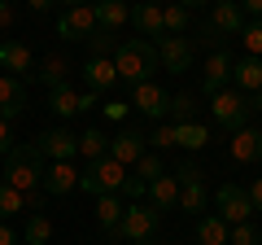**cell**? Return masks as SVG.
Returning a JSON list of instances; mask_svg holds the SVG:
<instances>
[{
    "instance_id": "6da1fadb",
    "label": "cell",
    "mask_w": 262,
    "mask_h": 245,
    "mask_svg": "<svg viewBox=\"0 0 262 245\" xmlns=\"http://www.w3.org/2000/svg\"><path fill=\"white\" fill-rule=\"evenodd\" d=\"M44 153H39V145L31 140V145H13L9 153H5V184L9 189H18V193H27V206L31 210H39V189H44Z\"/></svg>"
},
{
    "instance_id": "7a4b0ae2",
    "label": "cell",
    "mask_w": 262,
    "mask_h": 245,
    "mask_svg": "<svg viewBox=\"0 0 262 245\" xmlns=\"http://www.w3.org/2000/svg\"><path fill=\"white\" fill-rule=\"evenodd\" d=\"M114 66H118V79H127L131 88L153 79V70L162 66L158 62V44L153 39H127V44L114 48Z\"/></svg>"
},
{
    "instance_id": "3957f363",
    "label": "cell",
    "mask_w": 262,
    "mask_h": 245,
    "mask_svg": "<svg viewBox=\"0 0 262 245\" xmlns=\"http://www.w3.org/2000/svg\"><path fill=\"white\" fill-rule=\"evenodd\" d=\"M210 110H214V122H223L227 132H241V127H249L253 105H249V96H245V92H236V88H223V92L210 96Z\"/></svg>"
},
{
    "instance_id": "277c9868",
    "label": "cell",
    "mask_w": 262,
    "mask_h": 245,
    "mask_svg": "<svg viewBox=\"0 0 262 245\" xmlns=\"http://www.w3.org/2000/svg\"><path fill=\"white\" fill-rule=\"evenodd\" d=\"M122 179H127V167L114 158H101V162H88V171H79V189L83 193H118Z\"/></svg>"
},
{
    "instance_id": "5b68a950",
    "label": "cell",
    "mask_w": 262,
    "mask_h": 245,
    "mask_svg": "<svg viewBox=\"0 0 262 245\" xmlns=\"http://www.w3.org/2000/svg\"><path fill=\"white\" fill-rule=\"evenodd\" d=\"M214 201H219V210L214 215L223 219L227 228L232 223H249L258 210H253V197H249V189H241V184H223V189L214 193Z\"/></svg>"
},
{
    "instance_id": "8992f818",
    "label": "cell",
    "mask_w": 262,
    "mask_h": 245,
    "mask_svg": "<svg viewBox=\"0 0 262 245\" xmlns=\"http://www.w3.org/2000/svg\"><path fill=\"white\" fill-rule=\"evenodd\" d=\"M153 228H158V210L153 206H140V201H131L127 210H122V219H118V228H114V236H122V241H149L153 236Z\"/></svg>"
},
{
    "instance_id": "52a82bcc",
    "label": "cell",
    "mask_w": 262,
    "mask_h": 245,
    "mask_svg": "<svg viewBox=\"0 0 262 245\" xmlns=\"http://www.w3.org/2000/svg\"><path fill=\"white\" fill-rule=\"evenodd\" d=\"M153 44H158V62L170 75H184L196 62V39H188V35H162V39H153Z\"/></svg>"
},
{
    "instance_id": "ba28073f",
    "label": "cell",
    "mask_w": 262,
    "mask_h": 245,
    "mask_svg": "<svg viewBox=\"0 0 262 245\" xmlns=\"http://www.w3.org/2000/svg\"><path fill=\"white\" fill-rule=\"evenodd\" d=\"M175 179H179V206L192 210V215H201V210H206V179H201V167H196V162H179Z\"/></svg>"
},
{
    "instance_id": "9c48e42d",
    "label": "cell",
    "mask_w": 262,
    "mask_h": 245,
    "mask_svg": "<svg viewBox=\"0 0 262 245\" xmlns=\"http://www.w3.org/2000/svg\"><path fill=\"white\" fill-rule=\"evenodd\" d=\"M96 31V5H75V9L57 13V35L61 39H88Z\"/></svg>"
},
{
    "instance_id": "30bf717a",
    "label": "cell",
    "mask_w": 262,
    "mask_h": 245,
    "mask_svg": "<svg viewBox=\"0 0 262 245\" xmlns=\"http://www.w3.org/2000/svg\"><path fill=\"white\" fill-rule=\"evenodd\" d=\"M131 105H136V110H140L144 118H166L170 96H166V88H162V84L144 79V84H136V88H131Z\"/></svg>"
},
{
    "instance_id": "8fae6325",
    "label": "cell",
    "mask_w": 262,
    "mask_h": 245,
    "mask_svg": "<svg viewBox=\"0 0 262 245\" xmlns=\"http://www.w3.org/2000/svg\"><path fill=\"white\" fill-rule=\"evenodd\" d=\"M144 153H149V136H140L136 127H127V132H118V136L110 140V158H114V162H122L127 171L136 167Z\"/></svg>"
},
{
    "instance_id": "7c38bea8",
    "label": "cell",
    "mask_w": 262,
    "mask_h": 245,
    "mask_svg": "<svg viewBox=\"0 0 262 245\" xmlns=\"http://www.w3.org/2000/svg\"><path fill=\"white\" fill-rule=\"evenodd\" d=\"M35 145H39V153H44L48 162H70L79 153V136H70L66 127H53V132H39L35 136Z\"/></svg>"
},
{
    "instance_id": "4fadbf2b",
    "label": "cell",
    "mask_w": 262,
    "mask_h": 245,
    "mask_svg": "<svg viewBox=\"0 0 262 245\" xmlns=\"http://www.w3.org/2000/svg\"><path fill=\"white\" fill-rule=\"evenodd\" d=\"M227 79H232V57H227L223 48H214V53L206 57V66H201V92H206V96L223 92Z\"/></svg>"
},
{
    "instance_id": "5bb4252c",
    "label": "cell",
    "mask_w": 262,
    "mask_h": 245,
    "mask_svg": "<svg viewBox=\"0 0 262 245\" xmlns=\"http://www.w3.org/2000/svg\"><path fill=\"white\" fill-rule=\"evenodd\" d=\"M245 9H241V0H214V9H210V27L219 31V35H241L245 31Z\"/></svg>"
},
{
    "instance_id": "9a60e30c",
    "label": "cell",
    "mask_w": 262,
    "mask_h": 245,
    "mask_svg": "<svg viewBox=\"0 0 262 245\" xmlns=\"http://www.w3.org/2000/svg\"><path fill=\"white\" fill-rule=\"evenodd\" d=\"M27 114V84L18 75H0V118H18Z\"/></svg>"
},
{
    "instance_id": "2e32d148",
    "label": "cell",
    "mask_w": 262,
    "mask_h": 245,
    "mask_svg": "<svg viewBox=\"0 0 262 245\" xmlns=\"http://www.w3.org/2000/svg\"><path fill=\"white\" fill-rule=\"evenodd\" d=\"M131 27L140 31V39H162L166 35V22H162V5H136L131 9Z\"/></svg>"
},
{
    "instance_id": "e0dca14e",
    "label": "cell",
    "mask_w": 262,
    "mask_h": 245,
    "mask_svg": "<svg viewBox=\"0 0 262 245\" xmlns=\"http://www.w3.org/2000/svg\"><path fill=\"white\" fill-rule=\"evenodd\" d=\"M83 79H88L92 92H110V88L118 84V66H114V57H88Z\"/></svg>"
},
{
    "instance_id": "ac0fdd59",
    "label": "cell",
    "mask_w": 262,
    "mask_h": 245,
    "mask_svg": "<svg viewBox=\"0 0 262 245\" xmlns=\"http://www.w3.org/2000/svg\"><path fill=\"white\" fill-rule=\"evenodd\" d=\"M232 79H236V92H245V96L262 92V57H241V62H232Z\"/></svg>"
},
{
    "instance_id": "d6986e66",
    "label": "cell",
    "mask_w": 262,
    "mask_h": 245,
    "mask_svg": "<svg viewBox=\"0 0 262 245\" xmlns=\"http://www.w3.org/2000/svg\"><path fill=\"white\" fill-rule=\"evenodd\" d=\"M0 70H9L18 79H31V48L18 44V39H5L0 44Z\"/></svg>"
},
{
    "instance_id": "ffe728a7",
    "label": "cell",
    "mask_w": 262,
    "mask_h": 245,
    "mask_svg": "<svg viewBox=\"0 0 262 245\" xmlns=\"http://www.w3.org/2000/svg\"><path fill=\"white\" fill-rule=\"evenodd\" d=\"M79 189V171L70 167V162H53V167L44 171V193H53V197H66V193Z\"/></svg>"
},
{
    "instance_id": "44dd1931",
    "label": "cell",
    "mask_w": 262,
    "mask_h": 245,
    "mask_svg": "<svg viewBox=\"0 0 262 245\" xmlns=\"http://www.w3.org/2000/svg\"><path fill=\"white\" fill-rule=\"evenodd\" d=\"M131 22V5L127 0H96V27L101 31H118V27H127Z\"/></svg>"
},
{
    "instance_id": "7402d4cb",
    "label": "cell",
    "mask_w": 262,
    "mask_h": 245,
    "mask_svg": "<svg viewBox=\"0 0 262 245\" xmlns=\"http://www.w3.org/2000/svg\"><path fill=\"white\" fill-rule=\"evenodd\" d=\"M258 158H262V132L258 127L232 132V162H258Z\"/></svg>"
},
{
    "instance_id": "603a6c76",
    "label": "cell",
    "mask_w": 262,
    "mask_h": 245,
    "mask_svg": "<svg viewBox=\"0 0 262 245\" xmlns=\"http://www.w3.org/2000/svg\"><path fill=\"white\" fill-rule=\"evenodd\" d=\"M122 210H127V201H122L118 193H96V223H101L105 232H114V228H118Z\"/></svg>"
},
{
    "instance_id": "cb8c5ba5",
    "label": "cell",
    "mask_w": 262,
    "mask_h": 245,
    "mask_svg": "<svg viewBox=\"0 0 262 245\" xmlns=\"http://www.w3.org/2000/svg\"><path fill=\"white\" fill-rule=\"evenodd\" d=\"M149 197H153V206H158V210L179 206V179H175V175H158V179L149 184Z\"/></svg>"
},
{
    "instance_id": "d4e9b609",
    "label": "cell",
    "mask_w": 262,
    "mask_h": 245,
    "mask_svg": "<svg viewBox=\"0 0 262 245\" xmlns=\"http://www.w3.org/2000/svg\"><path fill=\"white\" fill-rule=\"evenodd\" d=\"M79 153H83L88 162H101V158H110V136H105L101 127H88V132L79 136Z\"/></svg>"
},
{
    "instance_id": "484cf974",
    "label": "cell",
    "mask_w": 262,
    "mask_h": 245,
    "mask_svg": "<svg viewBox=\"0 0 262 245\" xmlns=\"http://www.w3.org/2000/svg\"><path fill=\"white\" fill-rule=\"evenodd\" d=\"M196 241L201 245H227V223L219 215H201L196 219Z\"/></svg>"
},
{
    "instance_id": "4316f807",
    "label": "cell",
    "mask_w": 262,
    "mask_h": 245,
    "mask_svg": "<svg viewBox=\"0 0 262 245\" xmlns=\"http://www.w3.org/2000/svg\"><path fill=\"white\" fill-rule=\"evenodd\" d=\"M175 145H184V149H206L210 145V127L206 122H179L175 127Z\"/></svg>"
},
{
    "instance_id": "83f0119b",
    "label": "cell",
    "mask_w": 262,
    "mask_h": 245,
    "mask_svg": "<svg viewBox=\"0 0 262 245\" xmlns=\"http://www.w3.org/2000/svg\"><path fill=\"white\" fill-rule=\"evenodd\" d=\"M166 114H170V122H196V96L192 92H175L170 96V105H166Z\"/></svg>"
},
{
    "instance_id": "f1b7e54d",
    "label": "cell",
    "mask_w": 262,
    "mask_h": 245,
    "mask_svg": "<svg viewBox=\"0 0 262 245\" xmlns=\"http://www.w3.org/2000/svg\"><path fill=\"white\" fill-rule=\"evenodd\" d=\"M22 210H31V206H27V193L9 189V184L0 179V223H5V219H13V215H22Z\"/></svg>"
},
{
    "instance_id": "f546056e",
    "label": "cell",
    "mask_w": 262,
    "mask_h": 245,
    "mask_svg": "<svg viewBox=\"0 0 262 245\" xmlns=\"http://www.w3.org/2000/svg\"><path fill=\"white\" fill-rule=\"evenodd\" d=\"M162 22H166V35H184L188 22H192V9H184V5H162Z\"/></svg>"
},
{
    "instance_id": "4dcf8cb0",
    "label": "cell",
    "mask_w": 262,
    "mask_h": 245,
    "mask_svg": "<svg viewBox=\"0 0 262 245\" xmlns=\"http://www.w3.org/2000/svg\"><path fill=\"white\" fill-rule=\"evenodd\" d=\"M48 110H53L57 118H70V114H79V96L61 84V88H53V96H48Z\"/></svg>"
},
{
    "instance_id": "1f68e13d",
    "label": "cell",
    "mask_w": 262,
    "mask_h": 245,
    "mask_svg": "<svg viewBox=\"0 0 262 245\" xmlns=\"http://www.w3.org/2000/svg\"><path fill=\"white\" fill-rule=\"evenodd\" d=\"M48 236H53V223H48L44 215H31V219H27V232H22V241H27V245H48Z\"/></svg>"
},
{
    "instance_id": "d6a6232c",
    "label": "cell",
    "mask_w": 262,
    "mask_h": 245,
    "mask_svg": "<svg viewBox=\"0 0 262 245\" xmlns=\"http://www.w3.org/2000/svg\"><path fill=\"white\" fill-rule=\"evenodd\" d=\"M131 175H136V179H144V184H153L158 175H166V167H162V158H158V153H144V158L136 162V167H131Z\"/></svg>"
},
{
    "instance_id": "836d02e7",
    "label": "cell",
    "mask_w": 262,
    "mask_h": 245,
    "mask_svg": "<svg viewBox=\"0 0 262 245\" xmlns=\"http://www.w3.org/2000/svg\"><path fill=\"white\" fill-rule=\"evenodd\" d=\"M241 44H245V53H249V57H262V18L245 22V31H241Z\"/></svg>"
},
{
    "instance_id": "e575fe53",
    "label": "cell",
    "mask_w": 262,
    "mask_h": 245,
    "mask_svg": "<svg viewBox=\"0 0 262 245\" xmlns=\"http://www.w3.org/2000/svg\"><path fill=\"white\" fill-rule=\"evenodd\" d=\"M66 70H70V66H66L61 57H48L44 66H39V79H44L48 88H61V84H66Z\"/></svg>"
},
{
    "instance_id": "d590c367",
    "label": "cell",
    "mask_w": 262,
    "mask_h": 245,
    "mask_svg": "<svg viewBox=\"0 0 262 245\" xmlns=\"http://www.w3.org/2000/svg\"><path fill=\"white\" fill-rule=\"evenodd\" d=\"M114 48H118V44H114V35H110V31H101V27H96L92 35H88V57H110Z\"/></svg>"
},
{
    "instance_id": "8d00e7d4",
    "label": "cell",
    "mask_w": 262,
    "mask_h": 245,
    "mask_svg": "<svg viewBox=\"0 0 262 245\" xmlns=\"http://www.w3.org/2000/svg\"><path fill=\"white\" fill-rule=\"evenodd\" d=\"M227 245H258V228H253V219H249V223H232V228H227Z\"/></svg>"
},
{
    "instance_id": "74e56055",
    "label": "cell",
    "mask_w": 262,
    "mask_h": 245,
    "mask_svg": "<svg viewBox=\"0 0 262 245\" xmlns=\"http://www.w3.org/2000/svg\"><path fill=\"white\" fill-rule=\"evenodd\" d=\"M144 193H149V184H144V179H136V175H127V179H122V189H118V197L131 206V201H140Z\"/></svg>"
},
{
    "instance_id": "f35d334b",
    "label": "cell",
    "mask_w": 262,
    "mask_h": 245,
    "mask_svg": "<svg viewBox=\"0 0 262 245\" xmlns=\"http://www.w3.org/2000/svg\"><path fill=\"white\" fill-rule=\"evenodd\" d=\"M149 145H153V149H170V145H175V122H162L158 132L149 136Z\"/></svg>"
},
{
    "instance_id": "ab89813d",
    "label": "cell",
    "mask_w": 262,
    "mask_h": 245,
    "mask_svg": "<svg viewBox=\"0 0 262 245\" xmlns=\"http://www.w3.org/2000/svg\"><path fill=\"white\" fill-rule=\"evenodd\" d=\"M13 149V127H9V118H0V158Z\"/></svg>"
},
{
    "instance_id": "60d3db41",
    "label": "cell",
    "mask_w": 262,
    "mask_h": 245,
    "mask_svg": "<svg viewBox=\"0 0 262 245\" xmlns=\"http://www.w3.org/2000/svg\"><path fill=\"white\" fill-rule=\"evenodd\" d=\"M9 27H13V5L0 0V31H9Z\"/></svg>"
},
{
    "instance_id": "b9f144b4",
    "label": "cell",
    "mask_w": 262,
    "mask_h": 245,
    "mask_svg": "<svg viewBox=\"0 0 262 245\" xmlns=\"http://www.w3.org/2000/svg\"><path fill=\"white\" fill-rule=\"evenodd\" d=\"M127 105L131 101H110V105H105V114H110V118H127Z\"/></svg>"
},
{
    "instance_id": "7bdbcfd3",
    "label": "cell",
    "mask_w": 262,
    "mask_h": 245,
    "mask_svg": "<svg viewBox=\"0 0 262 245\" xmlns=\"http://www.w3.org/2000/svg\"><path fill=\"white\" fill-rule=\"evenodd\" d=\"M241 9L245 18H262V0H241Z\"/></svg>"
},
{
    "instance_id": "ee69618b",
    "label": "cell",
    "mask_w": 262,
    "mask_h": 245,
    "mask_svg": "<svg viewBox=\"0 0 262 245\" xmlns=\"http://www.w3.org/2000/svg\"><path fill=\"white\" fill-rule=\"evenodd\" d=\"M249 197H253V210H262V175L249 184Z\"/></svg>"
},
{
    "instance_id": "f6af8a7d",
    "label": "cell",
    "mask_w": 262,
    "mask_h": 245,
    "mask_svg": "<svg viewBox=\"0 0 262 245\" xmlns=\"http://www.w3.org/2000/svg\"><path fill=\"white\" fill-rule=\"evenodd\" d=\"M0 245H18V232H13V228H5V223H0Z\"/></svg>"
},
{
    "instance_id": "bcb514c9",
    "label": "cell",
    "mask_w": 262,
    "mask_h": 245,
    "mask_svg": "<svg viewBox=\"0 0 262 245\" xmlns=\"http://www.w3.org/2000/svg\"><path fill=\"white\" fill-rule=\"evenodd\" d=\"M92 105H96V92H92V88H88V92L79 96V114H83V110H92Z\"/></svg>"
},
{
    "instance_id": "7dc6e473",
    "label": "cell",
    "mask_w": 262,
    "mask_h": 245,
    "mask_svg": "<svg viewBox=\"0 0 262 245\" xmlns=\"http://www.w3.org/2000/svg\"><path fill=\"white\" fill-rule=\"evenodd\" d=\"M249 105H253V114H262V92H253V96H249Z\"/></svg>"
},
{
    "instance_id": "c3c4849f",
    "label": "cell",
    "mask_w": 262,
    "mask_h": 245,
    "mask_svg": "<svg viewBox=\"0 0 262 245\" xmlns=\"http://www.w3.org/2000/svg\"><path fill=\"white\" fill-rule=\"evenodd\" d=\"M184 9H201V5H210V0H179Z\"/></svg>"
},
{
    "instance_id": "681fc988",
    "label": "cell",
    "mask_w": 262,
    "mask_h": 245,
    "mask_svg": "<svg viewBox=\"0 0 262 245\" xmlns=\"http://www.w3.org/2000/svg\"><path fill=\"white\" fill-rule=\"evenodd\" d=\"M31 9H48V5H53V0H27Z\"/></svg>"
},
{
    "instance_id": "f907efd6",
    "label": "cell",
    "mask_w": 262,
    "mask_h": 245,
    "mask_svg": "<svg viewBox=\"0 0 262 245\" xmlns=\"http://www.w3.org/2000/svg\"><path fill=\"white\" fill-rule=\"evenodd\" d=\"M61 5H66V9H75V5H88V0H61Z\"/></svg>"
},
{
    "instance_id": "816d5d0a",
    "label": "cell",
    "mask_w": 262,
    "mask_h": 245,
    "mask_svg": "<svg viewBox=\"0 0 262 245\" xmlns=\"http://www.w3.org/2000/svg\"><path fill=\"white\" fill-rule=\"evenodd\" d=\"M136 245H158V241H153V236H149V241H136Z\"/></svg>"
},
{
    "instance_id": "f5cc1de1",
    "label": "cell",
    "mask_w": 262,
    "mask_h": 245,
    "mask_svg": "<svg viewBox=\"0 0 262 245\" xmlns=\"http://www.w3.org/2000/svg\"><path fill=\"white\" fill-rule=\"evenodd\" d=\"M144 5H162V0H144Z\"/></svg>"
}]
</instances>
